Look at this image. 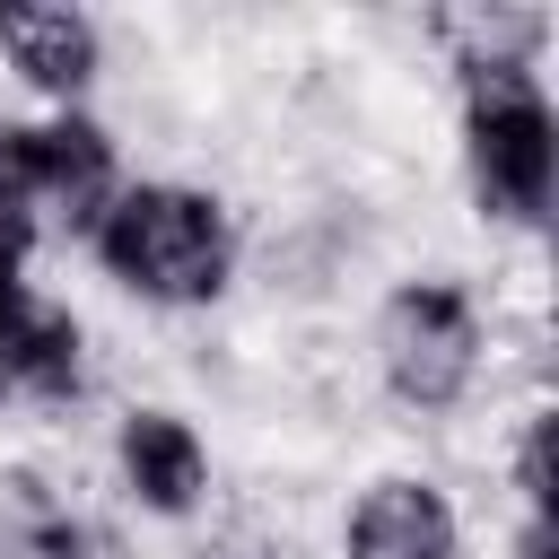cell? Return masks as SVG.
Segmentation results:
<instances>
[{"label":"cell","mask_w":559,"mask_h":559,"mask_svg":"<svg viewBox=\"0 0 559 559\" xmlns=\"http://www.w3.org/2000/svg\"><path fill=\"white\" fill-rule=\"evenodd\" d=\"M87 245L140 306H210L236 280V218L201 183H122Z\"/></svg>","instance_id":"obj_1"},{"label":"cell","mask_w":559,"mask_h":559,"mask_svg":"<svg viewBox=\"0 0 559 559\" xmlns=\"http://www.w3.org/2000/svg\"><path fill=\"white\" fill-rule=\"evenodd\" d=\"M463 166H472L480 218L542 227V210L559 192V122H550L533 61L463 52Z\"/></svg>","instance_id":"obj_2"},{"label":"cell","mask_w":559,"mask_h":559,"mask_svg":"<svg viewBox=\"0 0 559 559\" xmlns=\"http://www.w3.org/2000/svg\"><path fill=\"white\" fill-rule=\"evenodd\" d=\"M480 306L472 288L454 280H402L384 306H376V367H384V393L419 419L454 411L472 384H480Z\"/></svg>","instance_id":"obj_3"},{"label":"cell","mask_w":559,"mask_h":559,"mask_svg":"<svg viewBox=\"0 0 559 559\" xmlns=\"http://www.w3.org/2000/svg\"><path fill=\"white\" fill-rule=\"evenodd\" d=\"M122 192V157L105 140V122H87L79 105L35 122V192H26V218L35 227H70V236H96V218L114 210Z\"/></svg>","instance_id":"obj_4"},{"label":"cell","mask_w":559,"mask_h":559,"mask_svg":"<svg viewBox=\"0 0 559 559\" xmlns=\"http://www.w3.org/2000/svg\"><path fill=\"white\" fill-rule=\"evenodd\" d=\"M454 550H463V515L428 472H384L349 498L341 559H454Z\"/></svg>","instance_id":"obj_5"},{"label":"cell","mask_w":559,"mask_h":559,"mask_svg":"<svg viewBox=\"0 0 559 559\" xmlns=\"http://www.w3.org/2000/svg\"><path fill=\"white\" fill-rule=\"evenodd\" d=\"M114 472H122L131 507H140V515H166V524L210 498V445H201V428H192L183 411H122V428H114Z\"/></svg>","instance_id":"obj_6"},{"label":"cell","mask_w":559,"mask_h":559,"mask_svg":"<svg viewBox=\"0 0 559 559\" xmlns=\"http://www.w3.org/2000/svg\"><path fill=\"white\" fill-rule=\"evenodd\" d=\"M0 61L35 87V96H52L61 114L87 96V79L105 70V35H96V17L87 9H70V0H9L0 9Z\"/></svg>","instance_id":"obj_7"},{"label":"cell","mask_w":559,"mask_h":559,"mask_svg":"<svg viewBox=\"0 0 559 559\" xmlns=\"http://www.w3.org/2000/svg\"><path fill=\"white\" fill-rule=\"evenodd\" d=\"M87 384V332L79 314L26 297L17 314H0V411H61Z\"/></svg>","instance_id":"obj_8"},{"label":"cell","mask_w":559,"mask_h":559,"mask_svg":"<svg viewBox=\"0 0 559 559\" xmlns=\"http://www.w3.org/2000/svg\"><path fill=\"white\" fill-rule=\"evenodd\" d=\"M0 559H96L87 515L35 463H0Z\"/></svg>","instance_id":"obj_9"},{"label":"cell","mask_w":559,"mask_h":559,"mask_svg":"<svg viewBox=\"0 0 559 559\" xmlns=\"http://www.w3.org/2000/svg\"><path fill=\"white\" fill-rule=\"evenodd\" d=\"M550 437H559V419H550V411H533V419L515 428V498H524V515H559V472H550Z\"/></svg>","instance_id":"obj_10"},{"label":"cell","mask_w":559,"mask_h":559,"mask_svg":"<svg viewBox=\"0 0 559 559\" xmlns=\"http://www.w3.org/2000/svg\"><path fill=\"white\" fill-rule=\"evenodd\" d=\"M26 253H35V227L17 210H0V314L26 306Z\"/></svg>","instance_id":"obj_11"},{"label":"cell","mask_w":559,"mask_h":559,"mask_svg":"<svg viewBox=\"0 0 559 559\" xmlns=\"http://www.w3.org/2000/svg\"><path fill=\"white\" fill-rule=\"evenodd\" d=\"M515 559H559V515H524V533H515Z\"/></svg>","instance_id":"obj_12"}]
</instances>
